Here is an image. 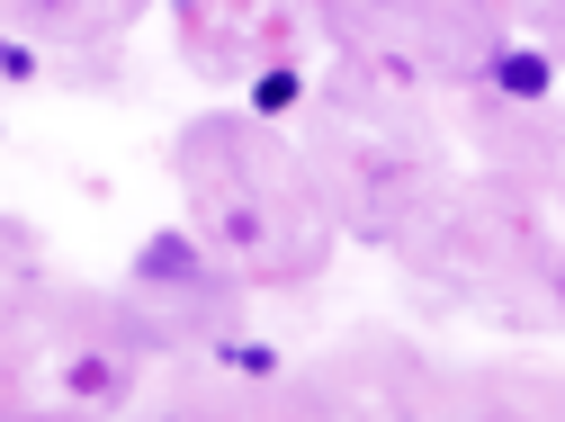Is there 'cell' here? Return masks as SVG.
<instances>
[{
    "instance_id": "6da1fadb",
    "label": "cell",
    "mask_w": 565,
    "mask_h": 422,
    "mask_svg": "<svg viewBox=\"0 0 565 422\" xmlns=\"http://www.w3.org/2000/svg\"><path fill=\"white\" fill-rule=\"evenodd\" d=\"M484 82L503 91V99H521V108H539V99L556 91V63H547L539 45H503V54L484 63Z\"/></svg>"
},
{
    "instance_id": "7a4b0ae2",
    "label": "cell",
    "mask_w": 565,
    "mask_h": 422,
    "mask_svg": "<svg viewBox=\"0 0 565 422\" xmlns=\"http://www.w3.org/2000/svg\"><path fill=\"white\" fill-rule=\"evenodd\" d=\"M306 99V73H297V63H260V73H252V108L260 117H288Z\"/></svg>"
},
{
    "instance_id": "3957f363",
    "label": "cell",
    "mask_w": 565,
    "mask_h": 422,
    "mask_svg": "<svg viewBox=\"0 0 565 422\" xmlns=\"http://www.w3.org/2000/svg\"><path fill=\"white\" fill-rule=\"evenodd\" d=\"M216 360H225L234 378H278V369H288V360H278V350H269V341H225V350H216Z\"/></svg>"
},
{
    "instance_id": "277c9868",
    "label": "cell",
    "mask_w": 565,
    "mask_h": 422,
    "mask_svg": "<svg viewBox=\"0 0 565 422\" xmlns=\"http://www.w3.org/2000/svg\"><path fill=\"white\" fill-rule=\"evenodd\" d=\"M45 63H36V45H19V36H0V82H36Z\"/></svg>"
}]
</instances>
